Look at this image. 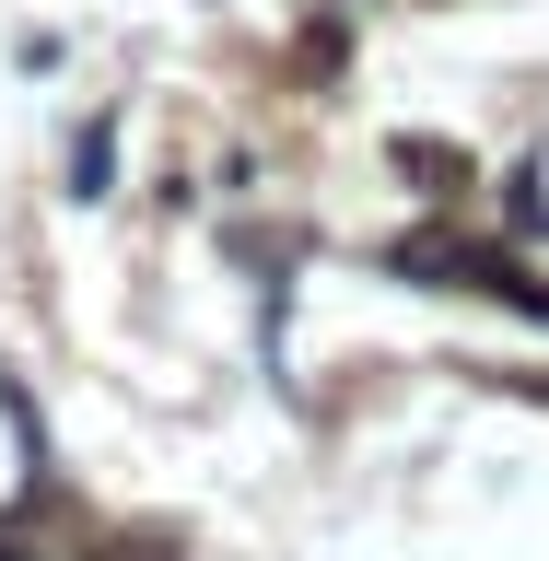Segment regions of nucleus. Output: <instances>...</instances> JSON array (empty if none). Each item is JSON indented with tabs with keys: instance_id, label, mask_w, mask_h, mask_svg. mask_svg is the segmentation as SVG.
<instances>
[{
	"instance_id": "1",
	"label": "nucleus",
	"mask_w": 549,
	"mask_h": 561,
	"mask_svg": "<svg viewBox=\"0 0 549 561\" xmlns=\"http://www.w3.org/2000/svg\"><path fill=\"white\" fill-rule=\"evenodd\" d=\"M398 175H421V199H456L468 152H445V140H398Z\"/></svg>"
}]
</instances>
